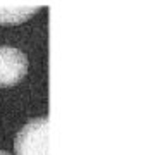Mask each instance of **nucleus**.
Listing matches in <instances>:
<instances>
[{
	"instance_id": "f257e3e1",
	"label": "nucleus",
	"mask_w": 155,
	"mask_h": 155,
	"mask_svg": "<svg viewBox=\"0 0 155 155\" xmlns=\"http://www.w3.org/2000/svg\"><path fill=\"white\" fill-rule=\"evenodd\" d=\"M16 155H48V119L38 117L21 127L14 140Z\"/></svg>"
},
{
	"instance_id": "f03ea898",
	"label": "nucleus",
	"mask_w": 155,
	"mask_h": 155,
	"mask_svg": "<svg viewBox=\"0 0 155 155\" xmlns=\"http://www.w3.org/2000/svg\"><path fill=\"white\" fill-rule=\"evenodd\" d=\"M28 72V57L16 47L0 45V88H9Z\"/></svg>"
},
{
	"instance_id": "7ed1b4c3",
	"label": "nucleus",
	"mask_w": 155,
	"mask_h": 155,
	"mask_svg": "<svg viewBox=\"0 0 155 155\" xmlns=\"http://www.w3.org/2000/svg\"><path fill=\"white\" fill-rule=\"evenodd\" d=\"M38 7H4L0 5V24H17L26 21Z\"/></svg>"
},
{
	"instance_id": "20e7f679",
	"label": "nucleus",
	"mask_w": 155,
	"mask_h": 155,
	"mask_svg": "<svg viewBox=\"0 0 155 155\" xmlns=\"http://www.w3.org/2000/svg\"><path fill=\"white\" fill-rule=\"evenodd\" d=\"M0 155H11V153H7V152H4V150H0Z\"/></svg>"
}]
</instances>
